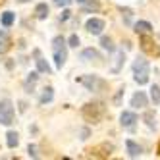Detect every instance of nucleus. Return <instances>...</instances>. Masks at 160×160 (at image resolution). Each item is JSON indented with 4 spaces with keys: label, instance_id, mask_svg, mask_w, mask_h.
Listing matches in <instances>:
<instances>
[{
    "label": "nucleus",
    "instance_id": "1",
    "mask_svg": "<svg viewBox=\"0 0 160 160\" xmlns=\"http://www.w3.org/2000/svg\"><path fill=\"white\" fill-rule=\"evenodd\" d=\"M81 114H83V118L87 122L98 123L106 116V106H104V102H87V104L81 108Z\"/></svg>",
    "mask_w": 160,
    "mask_h": 160
},
{
    "label": "nucleus",
    "instance_id": "2",
    "mask_svg": "<svg viewBox=\"0 0 160 160\" xmlns=\"http://www.w3.org/2000/svg\"><path fill=\"white\" fill-rule=\"evenodd\" d=\"M52 56H54V64L58 70H62V66L68 60V44L62 37H54L52 41Z\"/></svg>",
    "mask_w": 160,
    "mask_h": 160
},
{
    "label": "nucleus",
    "instance_id": "3",
    "mask_svg": "<svg viewBox=\"0 0 160 160\" xmlns=\"http://www.w3.org/2000/svg\"><path fill=\"white\" fill-rule=\"evenodd\" d=\"M133 73H135V83L145 85L148 83V62L145 58H137L133 62Z\"/></svg>",
    "mask_w": 160,
    "mask_h": 160
},
{
    "label": "nucleus",
    "instance_id": "4",
    "mask_svg": "<svg viewBox=\"0 0 160 160\" xmlns=\"http://www.w3.org/2000/svg\"><path fill=\"white\" fill-rule=\"evenodd\" d=\"M81 85H85L89 91H95V93H100V91H106L108 83L104 81V79H100L98 75H83L77 79Z\"/></svg>",
    "mask_w": 160,
    "mask_h": 160
},
{
    "label": "nucleus",
    "instance_id": "5",
    "mask_svg": "<svg viewBox=\"0 0 160 160\" xmlns=\"http://www.w3.org/2000/svg\"><path fill=\"white\" fill-rule=\"evenodd\" d=\"M139 44H141L143 52H147L148 56H154V58L160 56V47L156 44V41L152 37H148V33H143V35L139 37Z\"/></svg>",
    "mask_w": 160,
    "mask_h": 160
},
{
    "label": "nucleus",
    "instance_id": "6",
    "mask_svg": "<svg viewBox=\"0 0 160 160\" xmlns=\"http://www.w3.org/2000/svg\"><path fill=\"white\" fill-rule=\"evenodd\" d=\"M14 104H12V100H0V123H4V125H12L14 123Z\"/></svg>",
    "mask_w": 160,
    "mask_h": 160
},
{
    "label": "nucleus",
    "instance_id": "7",
    "mask_svg": "<svg viewBox=\"0 0 160 160\" xmlns=\"http://www.w3.org/2000/svg\"><path fill=\"white\" fill-rule=\"evenodd\" d=\"M85 29L89 33H93V35H100L102 29H104V21H102L100 18H91V19H87Z\"/></svg>",
    "mask_w": 160,
    "mask_h": 160
},
{
    "label": "nucleus",
    "instance_id": "8",
    "mask_svg": "<svg viewBox=\"0 0 160 160\" xmlns=\"http://www.w3.org/2000/svg\"><path fill=\"white\" fill-rule=\"evenodd\" d=\"M114 151V145H110V143H102V145H98V147H95V148H91V156H98V158H106V156H110V152Z\"/></svg>",
    "mask_w": 160,
    "mask_h": 160
},
{
    "label": "nucleus",
    "instance_id": "9",
    "mask_svg": "<svg viewBox=\"0 0 160 160\" xmlns=\"http://www.w3.org/2000/svg\"><path fill=\"white\" fill-rule=\"evenodd\" d=\"M147 102H148V98H147V95L143 93V91H139V93H135L131 97V106L133 108H145Z\"/></svg>",
    "mask_w": 160,
    "mask_h": 160
},
{
    "label": "nucleus",
    "instance_id": "10",
    "mask_svg": "<svg viewBox=\"0 0 160 160\" xmlns=\"http://www.w3.org/2000/svg\"><path fill=\"white\" fill-rule=\"evenodd\" d=\"M135 122H137V114H135V112H122L120 123L123 125V128H133Z\"/></svg>",
    "mask_w": 160,
    "mask_h": 160
},
{
    "label": "nucleus",
    "instance_id": "11",
    "mask_svg": "<svg viewBox=\"0 0 160 160\" xmlns=\"http://www.w3.org/2000/svg\"><path fill=\"white\" fill-rule=\"evenodd\" d=\"M125 147H128V154L131 156V158H137V156H141V152H143V148L137 145L135 141H131V139H128L125 141Z\"/></svg>",
    "mask_w": 160,
    "mask_h": 160
},
{
    "label": "nucleus",
    "instance_id": "12",
    "mask_svg": "<svg viewBox=\"0 0 160 160\" xmlns=\"http://www.w3.org/2000/svg\"><path fill=\"white\" fill-rule=\"evenodd\" d=\"M133 31L137 33V35H143V33H151V31H152V25L148 23V21H137V23L133 25Z\"/></svg>",
    "mask_w": 160,
    "mask_h": 160
},
{
    "label": "nucleus",
    "instance_id": "13",
    "mask_svg": "<svg viewBox=\"0 0 160 160\" xmlns=\"http://www.w3.org/2000/svg\"><path fill=\"white\" fill-rule=\"evenodd\" d=\"M35 16H37V19H47L48 18V6L44 4V2L37 4L35 6Z\"/></svg>",
    "mask_w": 160,
    "mask_h": 160
},
{
    "label": "nucleus",
    "instance_id": "14",
    "mask_svg": "<svg viewBox=\"0 0 160 160\" xmlns=\"http://www.w3.org/2000/svg\"><path fill=\"white\" fill-rule=\"evenodd\" d=\"M18 143H19V135H18L16 131H8V133H6V145H8L10 148H16Z\"/></svg>",
    "mask_w": 160,
    "mask_h": 160
},
{
    "label": "nucleus",
    "instance_id": "15",
    "mask_svg": "<svg viewBox=\"0 0 160 160\" xmlns=\"http://www.w3.org/2000/svg\"><path fill=\"white\" fill-rule=\"evenodd\" d=\"M14 21H16V14H14V12H4L2 18H0V23H2L4 27H10Z\"/></svg>",
    "mask_w": 160,
    "mask_h": 160
},
{
    "label": "nucleus",
    "instance_id": "16",
    "mask_svg": "<svg viewBox=\"0 0 160 160\" xmlns=\"http://www.w3.org/2000/svg\"><path fill=\"white\" fill-rule=\"evenodd\" d=\"M10 47H12V41L6 33H0V52H8Z\"/></svg>",
    "mask_w": 160,
    "mask_h": 160
},
{
    "label": "nucleus",
    "instance_id": "17",
    "mask_svg": "<svg viewBox=\"0 0 160 160\" xmlns=\"http://www.w3.org/2000/svg\"><path fill=\"white\" fill-rule=\"evenodd\" d=\"M54 97V89L52 87H44L42 89V95H41V104H47V102H50Z\"/></svg>",
    "mask_w": 160,
    "mask_h": 160
},
{
    "label": "nucleus",
    "instance_id": "18",
    "mask_svg": "<svg viewBox=\"0 0 160 160\" xmlns=\"http://www.w3.org/2000/svg\"><path fill=\"white\" fill-rule=\"evenodd\" d=\"M81 58L83 60H100V56H98V52L95 48H85L81 52Z\"/></svg>",
    "mask_w": 160,
    "mask_h": 160
},
{
    "label": "nucleus",
    "instance_id": "19",
    "mask_svg": "<svg viewBox=\"0 0 160 160\" xmlns=\"http://www.w3.org/2000/svg\"><path fill=\"white\" fill-rule=\"evenodd\" d=\"M35 62H37V70H39L41 73H50V66L44 62L41 56H37V60H35Z\"/></svg>",
    "mask_w": 160,
    "mask_h": 160
},
{
    "label": "nucleus",
    "instance_id": "20",
    "mask_svg": "<svg viewBox=\"0 0 160 160\" xmlns=\"http://www.w3.org/2000/svg\"><path fill=\"white\" fill-rule=\"evenodd\" d=\"M151 100L154 102V106L160 104V87L158 85H152L151 87Z\"/></svg>",
    "mask_w": 160,
    "mask_h": 160
},
{
    "label": "nucleus",
    "instance_id": "21",
    "mask_svg": "<svg viewBox=\"0 0 160 160\" xmlns=\"http://www.w3.org/2000/svg\"><path fill=\"white\" fill-rule=\"evenodd\" d=\"M100 44H102V48L108 50V52H114V50H116V48H114V44H112V39H110V37H102V39H100Z\"/></svg>",
    "mask_w": 160,
    "mask_h": 160
},
{
    "label": "nucleus",
    "instance_id": "22",
    "mask_svg": "<svg viewBox=\"0 0 160 160\" xmlns=\"http://www.w3.org/2000/svg\"><path fill=\"white\" fill-rule=\"evenodd\" d=\"M145 120H147V125H148L151 129L156 128V123H154V114H152V112H145Z\"/></svg>",
    "mask_w": 160,
    "mask_h": 160
},
{
    "label": "nucleus",
    "instance_id": "23",
    "mask_svg": "<svg viewBox=\"0 0 160 160\" xmlns=\"http://www.w3.org/2000/svg\"><path fill=\"white\" fill-rule=\"evenodd\" d=\"M83 4H85V6H83V12H91V10H98V8H100L98 2H87V0H85Z\"/></svg>",
    "mask_w": 160,
    "mask_h": 160
},
{
    "label": "nucleus",
    "instance_id": "24",
    "mask_svg": "<svg viewBox=\"0 0 160 160\" xmlns=\"http://www.w3.org/2000/svg\"><path fill=\"white\" fill-rule=\"evenodd\" d=\"M68 42H70L68 47H73V48H77V47H79V37H77V35H72L70 39H68Z\"/></svg>",
    "mask_w": 160,
    "mask_h": 160
},
{
    "label": "nucleus",
    "instance_id": "25",
    "mask_svg": "<svg viewBox=\"0 0 160 160\" xmlns=\"http://www.w3.org/2000/svg\"><path fill=\"white\" fill-rule=\"evenodd\" d=\"M37 77H39V73H37V72H31V73H29V77H27V81H25V83H31V85H33V83H35V81H37Z\"/></svg>",
    "mask_w": 160,
    "mask_h": 160
},
{
    "label": "nucleus",
    "instance_id": "26",
    "mask_svg": "<svg viewBox=\"0 0 160 160\" xmlns=\"http://www.w3.org/2000/svg\"><path fill=\"white\" fill-rule=\"evenodd\" d=\"M54 4H56V6H64V8H66V6H70V4H72V0H54Z\"/></svg>",
    "mask_w": 160,
    "mask_h": 160
},
{
    "label": "nucleus",
    "instance_id": "27",
    "mask_svg": "<svg viewBox=\"0 0 160 160\" xmlns=\"http://www.w3.org/2000/svg\"><path fill=\"white\" fill-rule=\"evenodd\" d=\"M27 152H29V156H33V158L37 156V152H35V147H33V145H29V147H27Z\"/></svg>",
    "mask_w": 160,
    "mask_h": 160
},
{
    "label": "nucleus",
    "instance_id": "28",
    "mask_svg": "<svg viewBox=\"0 0 160 160\" xmlns=\"http://www.w3.org/2000/svg\"><path fill=\"white\" fill-rule=\"evenodd\" d=\"M70 14H72L70 10H64V12H62V16H60V19H64V21H66L68 18H70Z\"/></svg>",
    "mask_w": 160,
    "mask_h": 160
},
{
    "label": "nucleus",
    "instance_id": "29",
    "mask_svg": "<svg viewBox=\"0 0 160 160\" xmlns=\"http://www.w3.org/2000/svg\"><path fill=\"white\" fill-rule=\"evenodd\" d=\"M156 152H158V156H160V143H158V147H156Z\"/></svg>",
    "mask_w": 160,
    "mask_h": 160
},
{
    "label": "nucleus",
    "instance_id": "30",
    "mask_svg": "<svg viewBox=\"0 0 160 160\" xmlns=\"http://www.w3.org/2000/svg\"><path fill=\"white\" fill-rule=\"evenodd\" d=\"M18 2H21V4H23V2H29V0H18Z\"/></svg>",
    "mask_w": 160,
    "mask_h": 160
},
{
    "label": "nucleus",
    "instance_id": "31",
    "mask_svg": "<svg viewBox=\"0 0 160 160\" xmlns=\"http://www.w3.org/2000/svg\"><path fill=\"white\" fill-rule=\"evenodd\" d=\"M77 2H81V4H83V2H85V0H77Z\"/></svg>",
    "mask_w": 160,
    "mask_h": 160
}]
</instances>
